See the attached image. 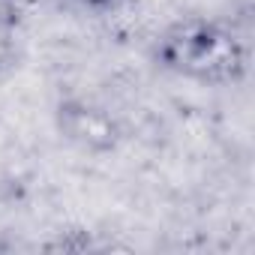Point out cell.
Here are the masks:
<instances>
[{"label":"cell","instance_id":"obj_2","mask_svg":"<svg viewBox=\"0 0 255 255\" xmlns=\"http://www.w3.org/2000/svg\"><path fill=\"white\" fill-rule=\"evenodd\" d=\"M63 129L69 132L72 141H81L84 147H93V150H105L114 144V123L96 111V108H87V105H69L63 111Z\"/></svg>","mask_w":255,"mask_h":255},{"label":"cell","instance_id":"obj_1","mask_svg":"<svg viewBox=\"0 0 255 255\" xmlns=\"http://www.w3.org/2000/svg\"><path fill=\"white\" fill-rule=\"evenodd\" d=\"M156 54L168 69L210 84L240 81L249 66V51L243 39L225 24L201 18L180 21L165 30Z\"/></svg>","mask_w":255,"mask_h":255}]
</instances>
